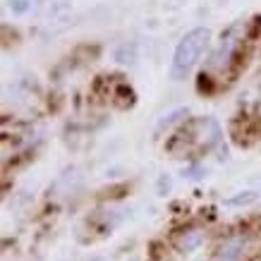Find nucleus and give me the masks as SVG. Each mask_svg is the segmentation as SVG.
<instances>
[{"label": "nucleus", "mask_w": 261, "mask_h": 261, "mask_svg": "<svg viewBox=\"0 0 261 261\" xmlns=\"http://www.w3.org/2000/svg\"><path fill=\"white\" fill-rule=\"evenodd\" d=\"M208 41H211V32L206 27H194L192 32L182 36L173 53V65H170V77L173 80H185L194 70V65L199 63V58L206 50Z\"/></svg>", "instance_id": "nucleus-1"}, {"label": "nucleus", "mask_w": 261, "mask_h": 261, "mask_svg": "<svg viewBox=\"0 0 261 261\" xmlns=\"http://www.w3.org/2000/svg\"><path fill=\"white\" fill-rule=\"evenodd\" d=\"M240 29H242V27L235 24L228 34H223L221 46L216 48L214 58H211V65H214V67H225V65L230 63V58H232V53H235V48H238V43H240Z\"/></svg>", "instance_id": "nucleus-2"}, {"label": "nucleus", "mask_w": 261, "mask_h": 261, "mask_svg": "<svg viewBox=\"0 0 261 261\" xmlns=\"http://www.w3.org/2000/svg\"><path fill=\"white\" fill-rule=\"evenodd\" d=\"M201 242H204V232L201 230H187V232H182L177 238L180 252H194L197 247H201Z\"/></svg>", "instance_id": "nucleus-3"}, {"label": "nucleus", "mask_w": 261, "mask_h": 261, "mask_svg": "<svg viewBox=\"0 0 261 261\" xmlns=\"http://www.w3.org/2000/svg\"><path fill=\"white\" fill-rule=\"evenodd\" d=\"M242 252H245V240H240V238L228 240L221 249V261H240Z\"/></svg>", "instance_id": "nucleus-4"}, {"label": "nucleus", "mask_w": 261, "mask_h": 261, "mask_svg": "<svg viewBox=\"0 0 261 261\" xmlns=\"http://www.w3.org/2000/svg\"><path fill=\"white\" fill-rule=\"evenodd\" d=\"M115 60L118 63H122V65H135V60H137V46L135 43H120L118 46V50H115Z\"/></svg>", "instance_id": "nucleus-5"}, {"label": "nucleus", "mask_w": 261, "mask_h": 261, "mask_svg": "<svg viewBox=\"0 0 261 261\" xmlns=\"http://www.w3.org/2000/svg\"><path fill=\"white\" fill-rule=\"evenodd\" d=\"M8 8L15 17H22V15H29L36 8V0H10Z\"/></svg>", "instance_id": "nucleus-6"}, {"label": "nucleus", "mask_w": 261, "mask_h": 261, "mask_svg": "<svg viewBox=\"0 0 261 261\" xmlns=\"http://www.w3.org/2000/svg\"><path fill=\"white\" fill-rule=\"evenodd\" d=\"M259 199V194L252 190H247V192H238L235 197H230L225 204L228 206H247V204H252V201H256Z\"/></svg>", "instance_id": "nucleus-7"}, {"label": "nucleus", "mask_w": 261, "mask_h": 261, "mask_svg": "<svg viewBox=\"0 0 261 261\" xmlns=\"http://www.w3.org/2000/svg\"><path fill=\"white\" fill-rule=\"evenodd\" d=\"M187 108H177V111H173V113H168L163 120H159V129H163V127H168V125H173V122H177V120L182 118V115H187Z\"/></svg>", "instance_id": "nucleus-8"}]
</instances>
